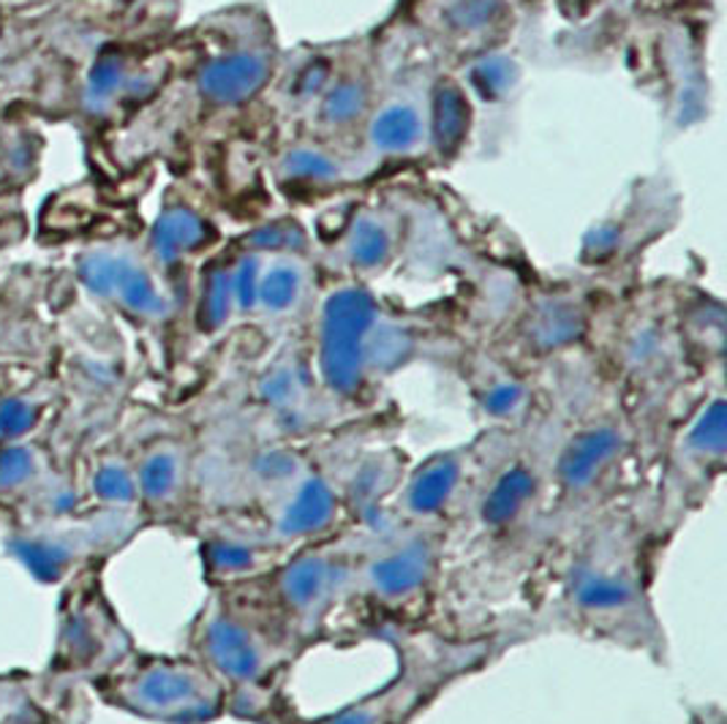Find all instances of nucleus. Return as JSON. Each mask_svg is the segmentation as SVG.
Wrapping results in <instances>:
<instances>
[{
	"label": "nucleus",
	"mask_w": 727,
	"mask_h": 724,
	"mask_svg": "<svg viewBox=\"0 0 727 724\" xmlns=\"http://www.w3.org/2000/svg\"><path fill=\"white\" fill-rule=\"evenodd\" d=\"M643 463L641 431L619 400L553 411L548 447L553 545L600 512L632 502Z\"/></svg>",
	"instance_id": "nucleus-4"
},
{
	"label": "nucleus",
	"mask_w": 727,
	"mask_h": 724,
	"mask_svg": "<svg viewBox=\"0 0 727 724\" xmlns=\"http://www.w3.org/2000/svg\"><path fill=\"white\" fill-rule=\"evenodd\" d=\"M0 22H3V11H0Z\"/></svg>",
	"instance_id": "nucleus-18"
},
{
	"label": "nucleus",
	"mask_w": 727,
	"mask_h": 724,
	"mask_svg": "<svg viewBox=\"0 0 727 724\" xmlns=\"http://www.w3.org/2000/svg\"><path fill=\"white\" fill-rule=\"evenodd\" d=\"M194 534L199 539V556L210 586L259 578L292 553V547L283 545L257 512H202L194 523Z\"/></svg>",
	"instance_id": "nucleus-11"
},
{
	"label": "nucleus",
	"mask_w": 727,
	"mask_h": 724,
	"mask_svg": "<svg viewBox=\"0 0 727 724\" xmlns=\"http://www.w3.org/2000/svg\"><path fill=\"white\" fill-rule=\"evenodd\" d=\"M191 653L221 681L227 714L270 724L289 709L283 684L303 651L240 588L212 586L191 627Z\"/></svg>",
	"instance_id": "nucleus-5"
},
{
	"label": "nucleus",
	"mask_w": 727,
	"mask_h": 724,
	"mask_svg": "<svg viewBox=\"0 0 727 724\" xmlns=\"http://www.w3.org/2000/svg\"><path fill=\"white\" fill-rule=\"evenodd\" d=\"M139 512L145 521L183 523L194 528L199 507V441L186 436H156L132 455Z\"/></svg>",
	"instance_id": "nucleus-12"
},
{
	"label": "nucleus",
	"mask_w": 727,
	"mask_h": 724,
	"mask_svg": "<svg viewBox=\"0 0 727 724\" xmlns=\"http://www.w3.org/2000/svg\"><path fill=\"white\" fill-rule=\"evenodd\" d=\"M689 724H727V716H725L723 705L706 703V705H697V709H693Z\"/></svg>",
	"instance_id": "nucleus-17"
},
{
	"label": "nucleus",
	"mask_w": 727,
	"mask_h": 724,
	"mask_svg": "<svg viewBox=\"0 0 727 724\" xmlns=\"http://www.w3.org/2000/svg\"><path fill=\"white\" fill-rule=\"evenodd\" d=\"M490 431L488 461L450 532L445 602L458 629L466 618L499 616L529 602L553 547L551 415L540 411L518 431Z\"/></svg>",
	"instance_id": "nucleus-1"
},
{
	"label": "nucleus",
	"mask_w": 727,
	"mask_h": 724,
	"mask_svg": "<svg viewBox=\"0 0 727 724\" xmlns=\"http://www.w3.org/2000/svg\"><path fill=\"white\" fill-rule=\"evenodd\" d=\"M352 545L354 528H344L328 539L300 545L270 573L232 586L262 605L305 653L335 634Z\"/></svg>",
	"instance_id": "nucleus-8"
},
{
	"label": "nucleus",
	"mask_w": 727,
	"mask_h": 724,
	"mask_svg": "<svg viewBox=\"0 0 727 724\" xmlns=\"http://www.w3.org/2000/svg\"><path fill=\"white\" fill-rule=\"evenodd\" d=\"M106 703L147 722L210 724L227 714L221 681L188 657H147L128 653L112 673L98 679Z\"/></svg>",
	"instance_id": "nucleus-9"
},
{
	"label": "nucleus",
	"mask_w": 727,
	"mask_h": 724,
	"mask_svg": "<svg viewBox=\"0 0 727 724\" xmlns=\"http://www.w3.org/2000/svg\"><path fill=\"white\" fill-rule=\"evenodd\" d=\"M44 409L41 392H9L0 398V441H14L17 436H25L39 422Z\"/></svg>",
	"instance_id": "nucleus-15"
},
{
	"label": "nucleus",
	"mask_w": 727,
	"mask_h": 724,
	"mask_svg": "<svg viewBox=\"0 0 727 724\" xmlns=\"http://www.w3.org/2000/svg\"><path fill=\"white\" fill-rule=\"evenodd\" d=\"M76 281L93 297L115 305L123 314L142 322H156L167 316L169 305L150 270L139 264V259L123 249L93 245L74 259Z\"/></svg>",
	"instance_id": "nucleus-13"
},
{
	"label": "nucleus",
	"mask_w": 727,
	"mask_h": 724,
	"mask_svg": "<svg viewBox=\"0 0 727 724\" xmlns=\"http://www.w3.org/2000/svg\"><path fill=\"white\" fill-rule=\"evenodd\" d=\"M657 558L632 502L616 504L551 547L529 613L540 629L665 662V627L652 594Z\"/></svg>",
	"instance_id": "nucleus-2"
},
{
	"label": "nucleus",
	"mask_w": 727,
	"mask_h": 724,
	"mask_svg": "<svg viewBox=\"0 0 727 724\" xmlns=\"http://www.w3.org/2000/svg\"><path fill=\"white\" fill-rule=\"evenodd\" d=\"M28 232H31V221H28L25 208L20 202L0 204V256L25 243Z\"/></svg>",
	"instance_id": "nucleus-16"
},
{
	"label": "nucleus",
	"mask_w": 727,
	"mask_h": 724,
	"mask_svg": "<svg viewBox=\"0 0 727 724\" xmlns=\"http://www.w3.org/2000/svg\"><path fill=\"white\" fill-rule=\"evenodd\" d=\"M725 469L727 411L723 392H714L667 426L632 496V507L660 553L712 499Z\"/></svg>",
	"instance_id": "nucleus-7"
},
{
	"label": "nucleus",
	"mask_w": 727,
	"mask_h": 724,
	"mask_svg": "<svg viewBox=\"0 0 727 724\" xmlns=\"http://www.w3.org/2000/svg\"><path fill=\"white\" fill-rule=\"evenodd\" d=\"M488 450L490 431H485L469 444L439 450L417 466H409L384 515L404 523L445 528L450 534L480 482Z\"/></svg>",
	"instance_id": "nucleus-10"
},
{
	"label": "nucleus",
	"mask_w": 727,
	"mask_h": 724,
	"mask_svg": "<svg viewBox=\"0 0 727 724\" xmlns=\"http://www.w3.org/2000/svg\"><path fill=\"white\" fill-rule=\"evenodd\" d=\"M46 139L39 126L20 117H0V204L17 202L33 186L44 161Z\"/></svg>",
	"instance_id": "nucleus-14"
},
{
	"label": "nucleus",
	"mask_w": 727,
	"mask_h": 724,
	"mask_svg": "<svg viewBox=\"0 0 727 724\" xmlns=\"http://www.w3.org/2000/svg\"><path fill=\"white\" fill-rule=\"evenodd\" d=\"M445 528L404 523L384 515L354 528L352 562L335 634H387L430 627L445 602ZM333 634V638H335Z\"/></svg>",
	"instance_id": "nucleus-3"
},
{
	"label": "nucleus",
	"mask_w": 727,
	"mask_h": 724,
	"mask_svg": "<svg viewBox=\"0 0 727 724\" xmlns=\"http://www.w3.org/2000/svg\"><path fill=\"white\" fill-rule=\"evenodd\" d=\"M526 638L520 629L505 632H436L434 627L395 632L384 640L398 651V673L376 692L365 694L333 714L305 720L289 705L270 724H412L455 681L482 670L507 643Z\"/></svg>",
	"instance_id": "nucleus-6"
}]
</instances>
